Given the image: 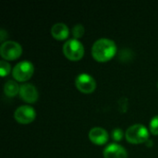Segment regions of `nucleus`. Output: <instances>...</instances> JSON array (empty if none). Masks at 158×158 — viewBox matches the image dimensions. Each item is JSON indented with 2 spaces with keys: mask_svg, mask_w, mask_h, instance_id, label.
I'll use <instances>...</instances> for the list:
<instances>
[{
  "mask_svg": "<svg viewBox=\"0 0 158 158\" xmlns=\"http://www.w3.org/2000/svg\"><path fill=\"white\" fill-rule=\"evenodd\" d=\"M117 53V45L114 41L101 38L94 42L92 47V55L98 62H106L113 58Z\"/></svg>",
  "mask_w": 158,
  "mask_h": 158,
  "instance_id": "1",
  "label": "nucleus"
},
{
  "mask_svg": "<svg viewBox=\"0 0 158 158\" xmlns=\"http://www.w3.org/2000/svg\"><path fill=\"white\" fill-rule=\"evenodd\" d=\"M126 139L129 143L133 144L143 143L149 139L148 130L143 124L132 125L126 131Z\"/></svg>",
  "mask_w": 158,
  "mask_h": 158,
  "instance_id": "2",
  "label": "nucleus"
},
{
  "mask_svg": "<svg viewBox=\"0 0 158 158\" xmlns=\"http://www.w3.org/2000/svg\"><path fill=\"white\" fill-rule=\"evenodd\" d=\"M63 53L68 59L71 61H78L84 56V47L79 40L74 38L69 39L64 44Z\"/></svg>",
  "mask_w": 158,
  "mask_h": 158,
  "instance_id": "3",
  "label": "nucleus"
},
{
  "mask_svg": "<svg viewBox=\"0 0 158 158\" xmlns=\"http://www.w3.org/2000/svg\"><path fill=\"white\" fill-rule=\"evenodd\" d=\"M33 72H34V67L32 63L24 60V61H20L14 67L12 70V76L16 81L23 82L30 80Z\"/></svg>",
  "mask_w": 158,
  "mask_h": 158,
  "instance_id": "4",
  "label": "nucleus"
},
{
  "mask_svg": "<svg viewBox=\"0 0 158 158\" xmlns=\"http://www.w3.org/2000/svg\"><path fill=\"white\" fill-rule=\"evenodd\" d=\"M22 54L21 45L14 41H6L1 44L0 55L6 60H14Z\"/></svg>",
  "mask_w": 158,
  "mask_h": 158,
  "instance_id": "5",
  "label": "nucleus"
},
{
  "mask_svg": "<svg viewBox=\"0 0 158 158\" xmlns=\"http://www.w3.org/2000/svg\"><path fill=\"white\" fill-rule=\"evenodd\" d=\"M77 89L83 94H91L96 89L95 80L87 73H81L75 80Z\"/></svg>",
  "mask_w": 158,
  "mask_h": 158,
  "instance_id": "6",
  "label": "nucleus"
},
{
  "mask_svg": "<svg viewBox=\"0 0 158 158\" xmlns=\"http://www.w3.org/2000/svg\"><path fill=\"white\" fill-rule=\"evenodd\" d=\"M36 112L33 107L30 106H21L18 107L14 113V118L21 124H29L35 119Z\"/></svg>",
  "mask_w": 158,
  "mask_h": 158,
  "instance_id": "7",
  "label": "nucleus"
},
{
  "mask_svg": "<svg viewBox=\"0 0 158 158\" xmlns=\"http://www.w3.org/2000/svg\"><path fill=\"white\" fill-rule=\"evenodd\" d=\"M19 97L27 103H34L37 101L39 94L36 87L31 83H24L19 88Z\"/></svg>",
  "mask_w": 158,
  "mask_h": 158,
  "instance_id": "8",
  "label": "nucleus"
},
{
  "mask_svg": "<svg viewBox=\"0 0 158 158\" xmlns=\"http://www.w3.org/2000/svg\"><path fill=\"white\" fill-rule=\"evenodd\" d=\"M89 139L94 144L103 145L107 143L109 135L105 129L100 127H94L89 131Z\"/></svg>",
  "mask_w": 158,
  "mask_h": 158,
  "instance_id": "9",
  "label": "nucleus"
},
{
  "mask_svg": "<svg viewBox=\"0 0 158 158\" xmlns=\"http://www.w3.org/2000/svg\"><path fill=\"white\" fill-rule=\"evenodd\" d=\"M105 158H127L128 153L126 149L118 144V143H111L106 146L103 152Z\"/></svg>",
  "mask_w": 158,
  "mask_h": 158,
  "instance_id": "10",
  "label": "nucleus"
},
{
  "mask_svg": "<svg viewBox=\"0 0 158 158\" xmlns=\"http://www.w3.org/2000/svg\"><path fill=\"white\" fill-rule=\"evenodd\" d=\"M51 34L56 40L63 41L66 40L69 35V27L62 23V22H57L54 24L51 28Z\"/></svg>",
  "mask_w": 158,
  "mask_h": 158,
  "instance_id": "11",
  "label": "nucleus"
},
{
  "mask_svg": "<svg viewBox=\"0 0 158 158\" xmlns=\"http://www.w3.org/2000/svg\"><path fill=\"white\" fill-rule=\"evenodd\" d=\"M19 84L14 81H8L4 85V92L5 94L8 97H14L16 94H19Z\"/></svg>",
  "mask_w": 158,
  "mask_h": 158,
  "instance_id": "12",
  "label": "nucleus"
},
{
  "mask_svg": "<svg viewBox=\"0 0 158 158\" xmlns=\"http://www.w3.org/2000/svg\"><path fill=\"white\" fill-rule=\"evenodd\" d=\"M84 34V27L81 24H76L73 28H72V35L74 37V39H79L81 37H82Z\"/></svg>",
  "mask_w": 158,
  "mask_h": 158,
  "instance_id": "13",
  "label": "nucleus"
},
{
  "mask_svg": "<svg viewBox=\"0 0 158 158\" xmlns=\"http://www.w3.org/2000/svg\"><path fill=\"white\" fill-rule=\"evenodd\" d=\"M0 71H1V76L6 77L10 72V65L5 60H1V62H0Z\"/></svg>",
  "mask_w": 158,
  "mask_h": 158,
  "instance_id": "14",
  "label": "nucleus"
},
{
  "mask_svg": "<svg viewBox=\"0 0 158 158\" xmlns=\"http://www.w3.org/2000/svg\"><path fill=\"white\" fill-rule=\"evenodd\" d=\"M150 131L154 135H158V116L154 117L150 121Z\"/></svg>",
  "mask_w": 158,
  "mask_h": 158,
  "instance_id": "15",
  "label": "nucleus"
},
{
  "mask_svg": "<svg viewBox=\"0 0 158 158\" xmlns=\"http://www.w3.org/2000/svg\"><path fill=\"white\" fill-rule=\"evenodd\" d=\"M112 138L114 141L116 142H120L122 139H123V136H124V132L122 131L121 129H115L113 131H112Z\"/></svg>",
  "mask_w": 158,
  "mask_h": 158,
  "instance_id": "16",
  "label": "nucleus"
}]
</instances>
